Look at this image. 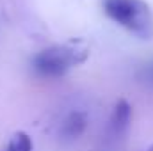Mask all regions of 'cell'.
I'll return each mask as SVG.
<instances>
[{"mask_svg":"<svg viewBox=\"0 0 153 151\" xmlns=\"http://www.w3.org/2000/svg\"><path fill=\"white\" fill-rule=\"evenodd\" d=\"M148 151H153V144H152V146H150V148H148Z\"/></svg>","mask_w":153,"mask_h":151,"instance_id":"8992f818","label":"cell"},{"mask_svg":"<svg viewBox=\"0 0 153 151\" xmlns=\"http://www.w3.org/2000/svg\"><path fill=\"white\" fill-rule=\"evenodd\" d=\"M102 9L107 18L135 38H153V11L144 0H102Z\"/></svg>","mask_w":153,"mask_h":151,"instance_id":"7a4b0ae2","label":"cell"},{"mask_svg":"<svg viewBox=\"0 0 153 151\" xmlns=\"http://www.w3.org/2000/svg\"><path fill=\"white\" fill-rule=\"evenodd\" d=\"M132 121V105L128 103V100L119 98L114 105V110L111 115V126L116 133H123L128 124Z\"/></svg>","mask_w":153,"mask_h":151,"instance_id":"3957f363","label":"cell"},{"mask_svg":"<svg viewBox=\"0 0 153 151\" xmlns=\"http://www.w3.org/2000/svg\"><path fill=\"white\" fill-rule=\"evenodd\" d=\"M89 57V46L82 39H71L61 44L48 46L34 55L32 66L39 75L57 78L66 75L71 68L80 66Z\"/></svg>","mask_w":153,"mask_h":151,"instance_id":"6da1fadb","label":"cell"},{"mask_svg":"<svg viewBox=\"0 0 153 151\" xmlns=\"http://www.w3.org/2000/svg\"><path fill=\"white\" fill-rule=\"evenodd\" d=\"M7 151H32V139L25 132H16L7 144Z\"/></svg>","mask_w":153,"mask_h":151,"instance_id":"5b68a950","label":"cell"},{"mask_svg":"<svg viewBox=\"0 0 153 151\" xmlns=\"http://www.w3.org/2000/svg\"><path fill=\"white\" fill-rule=\"evenodd\" d=\"M87 128V114L82 110H73L66 115L62 123V135L66 139H78Z\"/></svg>","mask_w":153,"mask_h":151,"instance_id":"277c9868","label":"cell"}]
</instances>
